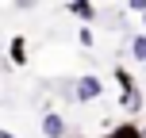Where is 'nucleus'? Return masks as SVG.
I'll return each instance as SVG.
<instances>
[{"label":"nucleus","instance_id":"nucleus-8","mask_svg":"<svg viewBox=\"0 0 146 138\" xmlns=\"http://www.w3.org/2000/svg\"><path fill=\"white\" fill-rule=\"evenodd\" d=\"M38 4H42V0H12L15 12H31V8H38Z\"/></svg>","mask_w":146,"mask_h":138},{"label":"nucleus","instance_id":"nucleus-7","mask_svg":"<svg viewBox=\"0 0 146 138\" xmlns=\"http://www.w3.org/2000/svg\"><path fill=\"white\" fill-rule=\"evenodd\" d=\"M127 50H131V58L139 61V65H146V35H131Z\"/></svg>","mask_w":146,"mask_h":138},{"label":"nucleus","instance_id":"nucleus-3","mask_svg":"<svg viewBox=\"0 0 146 138\" xmlns=\"http://www.w3.org/2000/svg\"><path fill=\"white\" fill-rule=\"evenodd\" d=\"M42 138H69V123L58 111H42Z\"/></svg>","mask_w":146,"mask_h":138},{"label":"nucleus","instance_id":"nucleus-13","mask_svg":"<svg viewBox=\"0 0 146 138\" xmlns=\"http://www.w3.org/2000/svg\"><path fill=\"white\" fill-rule=\"evenodd\" d=\"M142 27H146V12H142Z\"/></svg>","mask_w":146,"mask_h":138},{"label":"nucleus","instance_id":"nucleus-2","mask_svg":"<svg viewBox=\"0 0 146 138\" xmlns=\"http://www.w3.org/2000/svg\"><path fill=\"white\" fill-rule=\"evenodd\" d=\"M104 96V77H96V73H85V77H77L69 85V100L73 104H92Z\"/></svg>","mask_w":146,"mask_h":138},{"label":"nucleus","instance_id":"nucleus-6","mask_svg":"<svg viewBox=\"0 0 146 138\" xmlns=\"http://www.w3.org/2000/svg\"><path fill=\"white\" fill-rule=\"evenodd\" d=\"M96 138H139V123H135V119H127V123H115L111 131H104V134H96Z\"/></svg>","mask_w":146,"mask_h":138},{"label":"nucleus","instance_id":"nucleus-4","mask_svg":"<svg viewBox=\"0 0 146 138\" xmlns=\"http://www.w3.org/2000/svg\"><path fill=\"white\" fill-rule=\"evenodd\" d=\"M8 61H12V65H27V38L23 35H15L12 42H8Z\"/></svg>","mask_w":146,"mask_h":138},{"label":"nucleus","instance_id":"nucleus-1","mask_svg":"<svg viewBox=\"0 0 146 138\" xmlns=\"http://www.w3.org/2000/svg\"><path fill=\"white\" fill-rule=\"evenodd\" d=\"M115 81H119V108L127 115H142V85L131 77V69L115 65Z\"/></svg>","mask_w":146,"mask_h":138},{"label":"nucleus","instance_id":"nucleus-5","mask_svg":"<svg viewBox=\"0 0 146 138\" xmlns=\"http://www.w3.org/2000/svg\"><path fill=\"white\" fill-rule=\"evenodd\" d=\"M69 15H73V19H81V23H92L96 19V8L92 4H88V0H69Z\"/></svg>","mask_w":146,"mask_h":138},{"label":"nucleus","instance_id":"nucleus-12","mask_svg":"<svg viewBox=\"0 0 146 138\" xmlns=\"http://www.w3.org/2000/svg\"><path fill=\"white\" fill-rule=\"evenodd\" d=\"M139 138H146V127H139Z\"/></svg>","mask_w":146,"mask_h":138},{"label":"nucleus","instance_id":"nucleus-10","mask_svg":"<svg viewBox=\"0 0 146 138\" xmlns=\"http://www.w3.org/2000/svg\"><path fill=\"white\" fill-rule=\"evenodd\" d=\"M77 38H81V46H92V31H88V27H81V35H77Z\"/></svg>","mask_w":146,"mask_h":138},{"label":"nucleus","instance_id":"nucleus-11","mask_svg":"<svg viewBox=\"0 0 146 138\" xmlns=\"http://www.w3.org/2000/svg\"><path fill=\"white\" fill-rule=\"evenodd\" d=\"M0 138H19L15 131H8V127H0Z\"/></svg>","mask_w":146,"mask_h":138},{"label":"nucleus","instance_id":"nucleus-14","mask_svg":"<svg viewBox=\"0 0 146 138\" xmlns=\"http://www.w3.org/2000/svg\"><path fill=\"white\" fill-rule=\"evenodd\" d=\"M142 69H146V65H142Z\"/></svg>","mask_w":146,"mask_h":138},{"label":"nucleus","instance_id":"nucleus-9","mask_svg":"<svg viewBox=\"0 0 146 138\" xmlns=\"http://www.w3.org/2000/svg\"><path fill=\"white\" fill-rule=\"evenodd\" d=\"M127 12H135V15H142V12H146V0H127Z\"/></svg>","mask_w":146,"mask_h":138}]
</instances>
